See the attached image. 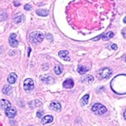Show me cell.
Wrapping results in <instances>:
<instances>
[{
  "label": "cell",
  "instance_id": "5b68a950",
  "mask_svg": "<svg viewBox=\"0 0 126 126\" xmlns=\"http://www.w3.org/2000/svg\"><path fill=\"white\" fill-rule=\"evenodd\" d=\"M16 36H17V35H16V34H15V33L11 34V35L9 36V45L11 46V47H13V48H16V47H17L18 46V40L16 39Z\"/></svg>",
  "mask_w": 126,
  "mask_h": 126
},
{
  "label": "cell",
  "instance_id": "7a4b0ae2",
  "mask_svg": "<svg viewBox=\"0 0 126 126\" xmlns=\"http://www.w3.org/2000/svg\"><path fill=\"white\" fill-rule=\"evenodd\" d=\"M92 111L97 116H102L107 111V108L102 104L96 103L93 105L91 108Z\"/></svg>",
  "mask_w": 126,
  "mask_h": 126
},
{
  "label": "cell",
  "instance_id": "2e32d148",
  "mask_svg": "<svg viewBox=\"0 0 126 126\" xmlns=\"http://www.w3.org/2000/svg\"><path fill=\"white\" fill-rule=\"evenodd\" d=\"M36 13L37 15L40 16H47L48 14H49V11L48 10H46V9H38L36 11Z\"/></svg>",
  "mask_w": 126,
  "mask_h": 126
},
{
  "label": "cell",
  "instance_id": "7c38bea8",
  "mask_svg": "<svg viewBox=\"0 0 126 126\" xmlns=\"http://www.w3.org/2000/svg\"><path fill=\"white\" fill-rule=\"evenodd\" d=\"M10 107H11V104L10 103V102L8 101L7 99H3L0 100V109L5 110Z\"/></svg>",
  "mask_w": 126,
  "mask_h": 126
},
{
  "label": "cell",
  "instance_id": "484cf974",
  "mask_svg": "<svg viewBox=\"0 0 126 126\" xmlns=\"http://www.w3.org/2000/svg\"><path fill=\"white\" fill-rule=\"evenodd\" d=\"M46 38H47L48 39H51V38H53V36H52L51 34H46Z\"/></svg>",
  "mask_w": 126,
  "mask_h": 126
},
{
  "label": "cell",
  "instance_id": "d6986e66",
  "mask_svg": "<svg viewBox=\"0 0 126 126\" xmlns=\"http://www.w3.org/2000/svg\"><path fill=\"white\" fill-rule=\"evenodd\" d=\"M88 100H89V94H85L81 99V104L82 106H85L88 103Z\"/></svg>",
  "mask_w": 126,
  "mask_h": 126
},
{
  "label": "cell",
  "instance_id": "4316f807",
  "mask_svg": "<svg viewBox=\"0 0 126 126\" xmlns=\"http://www.w3.org/2000/svg\"><path fill=\"white\" fill-rule=\"evenodd\" d=\"M123 37L124 38H126V28H124L123 30Z\"/></svg>",
  "mask_w": 126,
  "mask_h": 126
},
{
  "label": "cell",
  "instance_id": "30bf717a",
  "mask_svg": "<svg viewBox=\"0 0 126 126\" xmlns=\"http://www.w3.org/2000/svg\"><path fill=\"white\" fill-rule=\"evenodd\" d=\"M63 87L67 89H71L74 86V82L71 79H67L63 82Z\"/></svg>",
  "mask_w": 126,
  "mask_h": 126
},
{
  "label": "cell",
  "instance_id": "6da1fadb",
  "mask_svg": "<svg viewBox=\"0 0 126 126\" xmlns=\"http://www.w3.org/2000/svg\"><path fill=\"white\" fill-rule=\"evenodd\" d=\"M44 39V34L40 32H33L30 34V41L32 44H39L42 42Z\"/></svg>",
  "mask_w": 126,
  "mask_h": 126
},
{
  "label": "cell",
  "instance_id": "f1b7e54d",
  "mask_svg": "<svg viewBox=\"0 0 126 126\" xmlns=\"http://www.w3.org/2000/svg\"><path fill=\"white\" fill-rule=\"evenodd\" d=\"M14 4H15V6H20V3H17V2H16V1H15V2H14Z\"/></svg>",
  "mask_w": 126,
  "mask_h": 126
},
{
  "label": "cell",
  "instance_id": "9c48e42d",
  "mask_svg": "<svg viewBox=\"0 0 126 126\" xmlns=\"http://www.w3.org/2000/svg\"><path fill=\"white\" fill-rule=\"evenodd\" d=\"M59 57L64 61H70V58L69 57L68 50H60L58 53Z\"/></svg>",
  "mask_w": 126,
  "mask_h": 126
},
{
  "label": "cell",
  "instance_id": "7402d4cb",
  "mask_svg": "<svg viewBox=\"0 0 126 126\" xmlns=\"http://www.w3.org/2000/svg\"><path fill=\"white\" fill-rule=\"evenodd\" d=\"M24 9L26 11H31L32 9V6L30 4H25L24 6Z\"/></svg>",
  "mask_w": 126,
  "mask_h": 126
},
{
  "label": "cell",
  "instance_id": "83f0119b",
  "mask_svg": "<svg viewBox=\"0 0 126 126\" xmlns=\"http://www.w3.org/2000/svg\"><path fill=\"white\" fill-rule=\"evenodd\" d=\"M28 49H29L28 50V56L30 57V51H31V48L29 47V48H28Z\"/></svg>",
  "mask_w": 126,
  "mask_h": 126
},
{
  "label": "cell",
  "instance_id": "52a82bcc",
  "mask_svg": "<svg viewBox=\"0 0 126 126\" xmlns=\"http://www.w3.org/2000/svg\"><path fill=\"white\" fill-rule=\"evenodd\" d=\"M25 16L21 13L16 14L13 17V20H14V23H16V24H20V23H23L25 20Z\"/></svg>",
  "mask_w": 126,
  "mask_h": 126
},
{
  "label": "cell",
  "instance_id": "603a6c76",
  "mask_svg": "<svg viewBox=\"0 0 126 126\" xmlns=\"http://www.w3.org/2000/svg\"><path fill=\"white\" fill-rule=\"evenodd\" d=\"M43 114H44V112L43 111H38L37 113H36V116H37V117L38 118H41L42 116H43Z\"/></svg>",
  "mask_w": 126,
  "mask_h": 126
},
{
  "label": "cell",
  "instance_id": "9a60e30c",
  "mask_svg": "<svg viewBox=\"0 0 126 126\" xmlns=\"http://www.w3.org/2000/svg\"><path fill=\"white\" fill-rule=\"evenodd\" d=\"M50 109L55 111H60L61 110V105L58 102H52L50 104Z\"/></svg>",
  "mask_w": 126,
  "mask_h": 126
},
{
  "label": "cell",
  "instance_id": "f546056e",
  "mask_svg": "<svg viewBox=\"0 0 126 126\" xmlns=\"http://www.w3.org/2000/svg\"><path fill=\"white\" fill-rule=\"evenodd\" d=\"M126 111H125V112H124V118H125V120H126Z\"/></svg>",
  "mask_w": 126,
  "mask_h": 126
},
{
  "label": "cell",
  "instance_id": "277c9868",
  "mask_svg": "<svg viewBox=\"0 0 126 126\" xmlns=\"http://www.w3.org/2000/svg\"><path fill=\"white\" fill-rule=\"evenodd\" d=\"M23 88H24V90L27 93L31 92L34 88V83L33 80L32 79H26L23 83Z\"/></svg>",
  "mask_w": 126,
  "mask_h": 126
},
{
  "label": "cell",
  "instance_id": "ffe728a7",
  "mask_svg": "<svg viewBox=\"0 0 126 126\" xmlns=\"http://www.w3.org/2000/svg\"><path fill=\"white\" fill-rule=\"evenodd\" d=\"M113 36H114L113 32H109L108 33L104 34L103 36H102V38H103L104 41H107L109 40L110 39H111Z\"/></svg>",
  "mask_w": 126,
  "mask_h": 126
},
{
  "label": "cell",
  "instance_id": "e0dca14e",
  "mask_svg": "<svg viewBox=\"0 0 126 126\" xmlns=\"http://www.w3.org/2000/svg\"><path fill=\"white\" fill-rule=\"evenodd\" d=\"M2 92L5 94H8V95L11 94V92H12V87L9 85H6L4 86V88L2 89Z\"/></svg>",
  "mask_w": 126,
  "mask_h": 126
},
{
  "label": "cell",
  "instance_id": "8992f818",
  "mask_svg": "<svg viewBox=\"0 0 126 126\" xmlns=\"http://www.w3.org/2000/svg\"><path fill=\"white\" fill-rule=\"evenodd\" d=\"M16 113H17L16 109L14 107H10L7 108L6 109H5V114H6V116L8 118H10L15 117Z\"/></svg>",
  "mask_w": 126,
  "mask_h": 126
},
{
  "label": "cell",
  "instance_id": "5bb4252c",
  "mask_svg": "<svg viewBox=\"0 0 126 126\" xmlns=\"http://www.w3.org/2000/svg\"><path fill=\"white\" fill-rule=\"evenodd\" d=\"M17 75L15 73H11L8 77L7 81L10 84H14L16 83V81L17 80Z\"/></svg>",
  "mask_w": 126,
  "mask_h": 126
},
{
  "label": "cell",
  "instance_id": "8fae6325",
  "mask_svg": "<svg viewBox=\"0 0 126 126\" xmlns=\"http://www.w3.org/2000/svg\"><path fill=\"white\" fill-rule=\"evenodd\" d=\"M81 81L82 83L90 84L94 81V78L92 75H86V77H83L81 78Z\"/></svg>",
  "mask_w": 126,
  "mask_h": 126
},
{
  "label": "cell",
  "instance_id": "4fadbf2b",
  "mask_svg": "<svg viewBox=\"0 0 126 126\" xmlns=\"http://www.w3.org/2000/svg\"><path fill=\"white\" fill-rule=\"evenodd\" d=\"M53 121V117L50 115H48V116H46L44 117L43 118L41 119V124L42 125H45V124H47V123H52Z\"/></svg>",
  "mask_w": 126,
  "mask_h": 126
},
{
  "label": "cell",
  "instance_id": "cb8c5ba5",
  "mask_svg": "<svg viewBox=\"0 0 126 126\" xmlns=\"http://www.w3.org/2000/svg\"><path fill=\"white\" fill-rule=\"evenodd\" d=\"M104 35V34H100L99 36H97V37H95L94 39H93V41H97V40H99V39H100V37H102Z\"/></svg>",
  "mask_w": 126,
  "mask_h": 126
},
{
  "label": "cell",
  "instance_id": "ba28073f",
  "mask_svg": "<svg viewBox=\"0 0 126 126\" xmlns=\"http://www.w3.org/2000/svg\"><path fill=\"white\" fill-rule=\"evenodd\" d=\"M41 81H42L44 83H47V84H51L53 83L55 81L54 78L51 76H48V75H44V76H41Z\"/></svg>",
  "mask_w": 126,
  "mask_h": 126
},
{
  "label": "cell",
  "instance_id": "4dcf8cb0",
  "mask_svg": "<svg viewBox=\"0 0 126 126\" xmlns=\"http://www.w3.org/2000/svg\"><path fill=\"white\" fill-rule=\"evenodd\" d=\"M1 52H2V47H0V54L1 53Z\"/></svg>",
  "mask_w": 126,
  "mask_h": 126
},
{
  "label": "cell",
  "instance_id": "3957f363",
  "mask_svg": "<svg viewBox=\"0 0 126 126\" xmlns=\"http://www.w3.org/2000/svg\"><path fill=\"white\" fill-rule=\"evenodd\" d=\"M111 74L112 72L109 68L104 67L97 72V77L99 79H106L110 77Z\"/></svg>",
  "mask_w": 126,
  "mask_h": 126
},
{
  "label": "cell",
  "instance_id": "1f68e13d",
  "mask_svg": "<svg viewBox=\"0 0 126 126\" xmlns=\"http://www.w3.org/2000/svg\"><path fill=\"white\" fill-rule=\"evenodd\" d=\"M126 17H125V18H124V19H123V22H124V23H126Z\"/></svg>",
  "mask_w": 126,
  "mask_h": 126
},
{
  "label": "cell",
  "instance_id": "ac0fdd59",
  "mask_svg": "<svg viewBox=\"0 0 126 126\" xmlns=\"http://www.w3.org/2000/svg\"><path fill=\"white\" fill-rule=\"evenodd\" d=\"M88 71V68L83 66V65H79L77 68V72H79L80 74H84Z\"/></svg>",
  "mask_w": 126,
  "mask_h": 126
},
{
  "label": "cell",
  "instance_id": "d4e9b609",
  "mask_svg": "<svg viewBox=\"0 0 126 126\" xmlns=\"http://www.w3.org/2000/svg\"><path fill=\"white\" fill-rule=\"evenodd\" d=\"M117 48H118V47H117V46H116V44H113L111 45V49L115 50H117Z\"/></svg>",
  "mask_w": 126,
  "mask_h": 126
},
{
  "label": "cell",
  "instance_id": "44dd1931",
  "mask_svg": "<svg viewBox=\"0 0 126 126\" xmlns=\"http://www.w3.org/2000/svg\"><path fill=\"white\" fill-rule=\"evenodd\" d=\"M54 72L55 73V74L60 75V74H62L63 71H62V69H61L60 65H55L54 67Z\"/></svg>",
  "mask_w": 126,
  "mask_h": 126
}]
</instances>
